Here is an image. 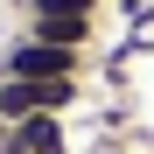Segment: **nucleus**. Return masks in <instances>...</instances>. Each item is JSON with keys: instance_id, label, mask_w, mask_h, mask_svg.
<instances>
[{"instance_id": "f257e3e1", "label": "nucleus", "mask_w": 154, "mask_h": 154, "mask_svg": "<svg viewBox=\"0 0 154 154\" xmlns=\"http://www.w3.org/2000/svg\"><path fill=\"white\" fill-rule=\"evenodd\" d=\"M84 70V56L77 49H56V42H35V35H21L0 49V77H28V84H49V77H77Z\"/></svg>"}, {"instance_id": "20e7f679", "label": "nucleus", "mask_w": 154, "mask_h": 154, "mask_svg": "<svg viewBox=\"0 0 154 154\" xmlns=\"http://www.w3.org/2000/svg\"><path fill=\"white\" fill-rule=\"evenodd\" d=\"M35 112H42V91L28 84V77H0V119L21 126V119H35Z\"/></svg>"}, {"instance_id": "423d86ee", "label": "nucleus", "mask_w": 154, "mask_h": 154, "mask_svg": "<svg viewBox=\"0 0 154 154\" xmlns=\"http://www.w3.org/2000/svg\"><path fill=\"white\" fill-rule=\"evenodd\" d=\"M0 154H21V133H14L7 119H0Z\"/></svg>"}, {"instance_id": "39448f33", "label": "nucleus", "mask_w": 154, "mask_h": 154, "mask_svg": "<svg viewBox=\"0 0 154 154\" xmlns=\"http://www.w3.org/2000/svg\"><path fill=\"white\" fill-rule=\"evenodd\" d=\"M105 0H28V14H77V21H98Z\"/></svg>"}, {"instance_id": "f03ea898", "label": "nucleus", "mask_w": 154, "mask_h": 154, "mask_svg": "<svg viewBox=\"0 0 154 154\" xmlns=\"http://www.w3.org/2000/svg\"><path fill=\"white\" fill-rule=\"evenodd\" d=\"M28 35L84 56V49H91V35H98V21H77V14H28Z\"/></svg>"}, {"instance_id": "7ed1b4c3", "label": "nucleus", "mask_w": 154, "mask_h": 154, "mask_svg": "<svg viewBox=\"0 0 154 154\" xmlns=\"http://www.w3.org/2000/svg\"><path fill=\"white\" fill-rule=\"evenodd\" d=\"M14 133H21V154H70V119L63 112H35Z\"/></svg>"}]
</instances>
